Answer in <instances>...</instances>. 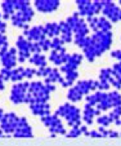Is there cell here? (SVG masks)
I'll return each instance as SVG.
<instances>
[{"label":"cell","instance_id":"50","mask_svg":"<svg viewBox=\"0 0 121 146\" xmlns=\"http://www.w3.org/2000/svg\"><path fill=\"white\" fill-rule=\"evenodd\" d=\"M0 65H1V64H0Z\"/></svg>","mask_w":121,"mask_h":146},{"label":"cell","instance_id":"20","mask_svg":"<svg viewBox=\"0 0 121 146\" xmlns=\"http://www.w3.org/2000/svg\"><path fill=\"white\" fill-rule=\"evenodd\" d=\"M28 109L31 110V113L36 116H47L50 114V105L49 102H34L28 105Z\"/></svg>","mask_w":121,"mask_h":146},{"label":"cell","instance_id":"34","mask_svg":"<svg viewBox=\"0 0 121 146\" xmlns=\"http://www.w3.org/2000/svg\"><path fill=\"white\" fill-rule=\"evenodd\" d=\"M97 123L99 124V127H108V125H111L112 124V121H111L110 116L108 115H99L98 118H97Z\"/></svg>","mask_w":121,"mask_h":146},{"label":"cell","instance_id":"12","mask_svg":"<svg viewBox=\"0 0 121 146\" xmlns=\"http://www.w3.org/2000/svg\"><path fill=\"white\" fill-rule=\"evenodd\" d=\"M23 36L31 43H39V41L47 39V34H45V27L43 25H36L31 26V27L23 30Z\"/></svg>","mask_w":121,"mask_h":146},{"label":"cell","instance_id":"10","mask_svg":"<svg viewBox=\"0 0 121 146\" xmlns=\"http://www.w3.org/2000/svg\"><path fill=\"white\" fill-rule=\"evenodd\" d=\"M16 48L18 52V64H23L30 60L32 56L31 53V43L23 35H19L16 41Z\"/></svg>","mask_w":121,"mask_h":146},{"label":"cell","instance_id":"17","mask_svg":"<svg viewBox=\"0 0 121 146\" xmlns=\"http://www.w3.org/2000/svg\"><path fill=\"white\" fill-rule=\"evenodd\" d=\"M68 53H67L66 48H62L59 50H50V54L48 57V61L50 64L55 65V66H63L68 60Z\"/></svg>","mask_w":121,"mask_h":146},{"label":"cell","instance_id":"46","mask_svg":"<svg viewBox=\"0 0 121 146\" xmlns=\"http://www.w3.org/2000/svg\"><path fill=\"white\" fill-rule=\"evenodd\" d=\"M0 137H7V136L4 135V132H3V131H1V129H0Z\"/></svg>","mask_w":121,"mask_h":146},{"label":"cell","instance_id":"32","mask_svg":"<svg viewBox=\"0 0 121 146\" xmlns=\"http://www.w3.org/2000/svg\"><path fill=\"white\" fill-rule=\"evenodd\" d=\"M9 49V43H8V38L5 34H0V56L3 54L4 52Z\"/></svg>","mask_w":121,"mask_h":146},{"label":"cell","instance_id":"30","mask_svg":"<svg viewBox=\"0 0 121 146\" xmlns=\"http://www.w3.org/2000/svg\"><path fill=\"white\" fill-rule=\"evenodd\" d=\"M108 98H110V101H111L112 109L120 108V106H121V94L118 93V91L108 92Z\"/></svg>","mask_w":121,"mask_h":146},{"label":"cell","instance_id":"19","mask_svg":"<svg viewBox=\"0 0 121 146\" xmlns=\"http://www.w3.org/2000/svg\"><path fill=\"white\" fill-rule=\"evenodd\" d=\"M99 115H102V113H101L98 109L94 108V106H91V105H89V104H86V105L84 106L81 119L84 120L85 125H91V124L94 123V118H95V116L98 118Z\"/></svg>","mask_w":121,"mask_h":146},{"label":"cell","instance_id":"7","mask_svg":"<svg viewBox=\"0 0 121 146\" xmlns=\"http://www.w3.org/2000/svg\"><path fill=\"white\" fill-rule=\"evenodd\" d=\"M28 86L30 82H19V83H14L12 86L11 89V94H9V100L13 104L19 105V104H26V97H27V92H28Z\"/></svg>","mask_w":121,"mask_h":146},{"label":"cell","instance_id":"16","mask_svg":"<svg viewBox=\"0 0 121 146\" xmlns=\"http://www.w3.org/2000/svg\"><path fill=\"white\" fill-rule=\"evenodd\" d=\"M13 137L17 138H27V137H34V133H32V128H31L30 123L27 121V119L25 116H21L19 118V123L17 125L16 131H14Z\"/></svg>","mask_w":121,"mask_h":146},{"label":"cell","instance_id":"47","mask_svg":"<svg viewBox=\"0 0 121 146\" xmlns=\"http://www.w3.org/2000/svg\"><path fill=\"white\" fill-rule=\"evenodd\" d=\"M1 18H3V14H1V13H0V19H1Z\"/></svg>","mask_w":121,"mask_h":146},{"label":"cell","instance_id":"13","mask_svg":"<svg viewBox=\"0 0 121 146\" xmlns=\"http://www.w3.org/2000/svg\"><path fill=\"white\" fill-rule=\"evenodd\" d=\"M120 11L121 8L116 3L110 1V0H105V7L102 9V14L111 23H115L120 21Z\"/></svg>","mask_w":121,"mask_h":146},{"label":"cell","instance_id":"36","mask_svg":"<svg viewBox=\"0 0 121 146\" xmlns=\"http://www.w3.org/2000/svg\"><path fill=\"white\" fill-rule=\"evenodd\" d=\"M50 70H52V67L50 66H45V67H39L37 70H36V76L39 78H43V79H45V78L49 75Z\"/></svg>","mask_w":121,"mask_h":146},{"label":"cell","instance_id":"11","mask_svg":"<svg viewBox=\"0 0 121 146\" xmlns=\"http://www.w3.org/2000/svg\"><path fill=\"white\" fill-rule=\"evenodd\" d=\"M0 64L5 69L13 70L18 65V52H17L16 47H9L7 52H4L0 56Z\"/></svg>","mask_w":121,"mask_h":146},{"label":"cell","instance_id":"40","mask_svg":"<svg viewBox=\"0 0 121 146\" xmlns=\"http://www.w3.org/2000/svg\"><path fill=\"white\" fill-rule=\"evenodd\" d=\"M111 57L115 58V60H117V62L118 61H121V49L112 50V52H111Z\"/></svg>","mask_w":121,"mask_h":146},{"label":"cell","instance_id":"38","mask_svg":"<svg viewBox=\"0 0 121 146\" xmlns=\"http://www.w3.org/2000/svg\"><path fill=\"white\" fill-rule=\"evenodd\" d=\"M39 44H40V48H41L43 52H49L50 50V39H44V40L39 41Z\"/></svg>","mask_w":121,"mask_h":146},{"label":"cell","instance_id":"39","mask_svg":"<svg viewBox=\"0 0 121 146\" xmlns=\"http://www.w3.org/2000/svg\"><path fill=\"white\" fill-rule=\"evenodd\" d=\"M36 70L35 67H25V79H31L36 75Z\"/></svg>","mask_w":121,"mask_h":146},{"label":"cell","instance_id":"23","mask_svg":"<svg viewBox=\"0 0 121 146\" xmlns=\"http://www.w3.org/2000/svg\"><path fill=\"white\" fill-rule=\"evenodd\" d=\"M16 5L14 0H5L1 3V14H3V21H8L11 17L16 13Z\"/></svg>","mask_w":121,"mask_h":146},{"label":"cell","instance_id":"21","mask_svg":"<svg viewBox=\"0 0 121 146\" xmlns=\"http://www.w3.org/2000/svg\"><path fill=\"white\" fill-rule=\"evenodd\" d=\"M44 83L45 84H55V83H58V84H60V86L63 87L64 86V78H63V75L60 74L59 69L52 67L49 75L44 79Z\"/></svg>","mask_w":121,"mask_h":146},{"label":"cell","instance_id":"43","mask_svg":"<svg viewBox=\"0 0 121 146\" xmlns=\"http://www.w3.org/2000/svg\"><path fill=\"white\" fill-rule=\"evenodd\" d=\"M108 136H110V137H118L120 133H117L116 131H108Z\"/></svg>","mask_w":121,"mask_h":146},{"label":"cell","instance_id":"4","mask_svg":"<svg viewBox=\"0 0 121 146\" xmlns=\"http://www.w3.org/2000/svg\"><path fill=\"white\" fill-rule=\"evenodd\" d=\"M77 5V13L80 17H94L102 13V9L105 7V0L103 1H90V0H76Z\"/></svg>","mask_w":121,"mask_h":146},{"label":"cell","instance_id":"15","mask_svg":"<svg viewBox=\"0 0 121 146\" xmlns=\"http://www.w3.org/2000/svg\"><path fill=\"white\" fill-rule=\"evenodd\" d=\"M83 60H84L83 54H79V53H72V54H70L67 62L63 66H60V69H59L60 74L63 75L70 71H77V69H79V66L81 65Z\"/></svg>","mask_w":121,"mask_h":146},{"label":"cell","instance_id":"9","mask_svg":"<svg viewBox=\"0 0 121 146\" xmlns=\"http://www.w3.org/2000/svg\"><path fill=\"white\" fill-rule=\"evenodd\" d=\"M19 118L16 113L11 111V113H5L3 116V120L0 121V129L4 132V135L7 137H9L11 135H13L14 131H16L17 125L19 123Z\"/></svg>","mask_w":121,"mask_h":146},{"label":"cell","instance_id":"42","mask_svg":"<svg viewBox=\"0 0 121 146\" xmlns=\"http://www.w3.org/2000/svg\"><path fill=\"white\" fill-rule=\"evenodd\" d=\"M86 136H91V137H102L101 132L99 131H91V132H86L85 133Z\"/></svg>","mask_w":121,"mask_h":146},{"label":"cell","instance_id":"29","mask_svg":"<svg viewBox=\"0 0 121 146\" xmlns=\"http://www.w3.org/2000/svg\"><path fill=\"white\" fill-rule=\"evenodd\" d=\"M88 132V125H85V124H81V125H79V127H74L70 129V132L66 133L67 137H77V136H80L81 133H85Z\"/></svg>","mask_w":121,"mask_h":146},{"label":"cell","instance_id":"28","mask_svg":"<svg viewBox=\"0 0 121 146\" xmlns=\"http://www.w3.org/2000/svg\"><path fill=\"white\" fill-rule=\"evenodd\" d=\"M77 76H79V71H70V72L63 74V78H64V86L63 87L64 88L74 86V83L76 82Z\"/></svg>","mask_w":121,"mask_h":146},{"label":"cell","instance_id":"45","mask_svg":"<svg viewBox=\"0 0 121 146\" xmlns=\"http://www.w3.org/2000/svg\"><path fill=\"white\" fill-rule=\"evenodd\" d=\"M4 114H5V113H4V110H3V109H1V108H0V121L3 120V116H4Z\"/></svg>","mask_w":121,"mask_h":146},{"label":"cell","instance_id":"2","mask_svg":"<svg viewBox=\"0 0 121 146\" xmlns=\"http://www.w3.org/2000/svg\"><path fill=\"white\" fill-rule=\"evenodd\" d=\"M54 114L59 118H63L71 128L81 125V111L77 106H75L71 102L59 105Z\"/></svg>","mask_w":121,"mask_h":146},{"label":"cell","instance_id":"49","mask_svg":"<svg viewBox=\"0 0 121 146\" xmlns=\"http://www.w3.org/2000/svg\"><path fill=\"white\" fill-rule=\"evenodd\" d=\"M118 3H120V4H121V0H120V1H118Z\"/></svg>","mask_w":121,"mask_h":146},{"label":"cell","instance_id":"3","mask_svg":"<svg viewBox=\"0 0 121 146\" xmlns=\"http://www.w3.org/2000/svg\"><path fill=\"white\" fill-rule=\"evenodd\" d=\"M49 100L50 92L48 91L44 82H41V80L30 82L27 97H26V104L27 105L34 104V102H49Z\"/></svg>","mask_w":121,"mask_h":146},{"label":"cell","instance_id":"26","mask_svg":"<svg viewBox=\"0 0 121 146\" xmlns=\"http://www.w3.org/2000/svg\"><path fill=\"white\" fill-rule=\"evenodd\" d=\"M83 93L79 91V89L76 88V86L71 87V88L68 89V92H67V98H68V101L71 102V104H75V102H79L83 100Z\"/></svg>","mask_w":121,"mask_h":146},{"label":"cell","instance_id":"37","mask_svg":"<svg viewBox=\"0 0 121 146\" xmlns=\"http://www.w3.org/2000/svg\"><path fill=\"white\" fill-rule=\"evenodd\" d=\"M11 75H12V70L5 69V67H1V69H0V79L3 80L4 83L11 80Z\"/></svg>","mask_w":121,"mask_h":146},{"label":"cell","instance_id":"25","mask_svg":"<svg viewBox=\"0 0 121 146\" xmlns=\"http://www.w3.org/2000/svg\"><path fill=\"white\" fill-rule=\"evenodd\" d=\"M28 62L36 67H45L48 66V57L45 54H43V53H35V54H32L30 57Z\"/></svg>","mask_w":121,"mask_h":146},{"label":"cell","instance_id":"41","mask_svg":"<svg viewBox=\"0 0 121 146\" xmlns=\"http://www.w3.org/2000/svg\"><path fill=\"white\" fill-rule=\"evenodd\" d=\"M7 31V22L3 21V19H0V34H5Z\"/></svg>","mask_w":121,"mask_h":146},{"label":"cell","instance_id":"44","mask_svg":"<svg viewBox=\"0 0 121 146\" xmlns=\"http://www.w3.org/2000/svg\"><path fill=\"white\" fill-rule=\"evenodd\" d=\"M4 89H5V83L0 79V91H4Z\"/></svg>","mask_w":121,"mask_h":146},{"label":"cell","instance_id":"1","mask_svg":"<svg viewBox=\"0 0 121 146\" xmlns=\"http://www.w3.org/2000/svg\"><path fill=\"white\" fill-rule=\"evenodd\" d=\"M112 31L108 33H94L89 39V43L83 49V56L89 61L93 62L97 57L102 56L106 50L110 49L112 44Z\"/></svg>","mask_w":121,"mask_h":146},{"label":"cell","instance_id":"18","mask_svg":"<svg viewBox=\"0 0 121 146\" xmlns=\"http://www.w3.org/2000/svg\"><path fill=\"white\" fill-rule=\"evenodd\" d=\"M75 86H76V88L83 93V96H88V94L98 91V82H97V80H91V79L79 80Z\"/></svg>","mask_w":121,"mask_h":146},{"label":"cell","instance_id":"6","mask_svg":"<svg viewBox=\"0 0 121 146\" xmlns=\"http://www.w3.org/2000/svg\"><path fill=\"white\" fill-rule=\"evenodd\" d=\"M35 16V12H34L32 7H28V8L23 9V11H18L11 17V22L14 27H18V29H26L30 27L28 22H31V19L34 18Z\"/></svg>","mask_w":121,"mask_h":146},{"label":"cell","instance_id":"8","mask_svg":"<svg viewBox=\"0 0 121 146\" xmlns=\"http://www.w3.org/2000/svg\"><path fill=\"white\" fill-rule=\"evenodd\" d=\"M40 119H41V123L50 131L52 137H54L55 135H66L67 133L63 123L60 120V118L57 116L55 114H49V115L43 116V118H40Z\"/></svg>","mask_w":121,"mask_h":146},{"label":"cell","instance_id":"22","mask_svg":"<svg viewBox=\"0 0 121 146\" xmlns=\"http://www.w3.org/2000/svg\"><path fill=\"white\" fill-rule=\"evenodd\" d=\"M58 23H59V29H60L59 38L62 39V41H63L64 44L74 41V33H72L71 27L67 25L66 21H60V22H58Z\"/></svg>","mask_w":121,"mask_h":146},{"label":"cell","instance_id":"14","mask_svg":"<svg viewBox=\"0 0 121 146\" xmlns=\"http://www.w3.org/2000/svg\"><path fill=\"white\" fill-rule=\"evenodd\" d=\"M59 7V0H35L34 1V8L40 13H53Z\"/></svg>","mask_w":121,"mask_h":146},{"label":"cell","instance_id":"33","mask_svg":"<svg viewBox=\"0 0 121 146\" xmlns=\"http://www.w3.org/2000/svg\"><path fill=\"white\" fill-rule=\"evenodd\" d=\"M108 116H110V119H111L112 123H116L117 120H120L121 119V106L120 108L112 109V110L110 111V114H108Z\"/></svg>","mask_w":121,"mask_h":146},{"label":"cell","instance_id":"48","mask_svg":"<svg viewBox=\"0 0 121 146\" xmlns=\"http://www.w3.org/2000/svg\"><path fill=\"white\" fill-rule=\"evenodd\" d=\"M120 21H121V11H120Z\"/></svg>","mask_w":121,"mask_h":146},{"label":"cell","instance_id":"5","mask_svg":"<svg viewBox=\"0 0 121 146\" xmlns=\"http://www.w3.org/2000/svg\"><path fill=\"white\" fill-rule=\"evenodd\" d=\"M66 22L71 27L74 36H89L88 34L90 30H89V26L86 23V19L80 17L77 12H75L70 17H67Z\"/></svg>","mask_w":121,"mask_h":146},{"label":"cell","instance_id":"35","mask_svg":"<svg viewBox=\"0 0 121 146\" xmlns=\"http://www.w3.org/2000/svg\"><path fill=\"white\" fill-rule=\"evenodd\" d=\"M14 5H16V11H23V9L28 8L30 5V1L28 0H14Z\"/></svg>","mask_w":121,"mask_h":146},{"label":"cell","instance_id":"24","mask_svg":"<svg viewBox=\"0 0 121 146\" xmlns=\"http://www.w3.org/2000/svg\"><path fill=\"white\" fill-rule=\"evenodd\" d=\"M45 27V34H47L48 39H54L58 38L60 35V29H59V23L58 22H47L44 25Z\"/></svg>","mask_w":121,"mask_h":146},{"label":"cell","instance_id":"31","mask_svg":"<svg viewBox=\"0 0 121 146\" xmlns=\"http://www.w3.org/2000/svg\"><path fill=\"white\" fill-rule=\"evenodd\" d=\"M64 43L62 41V39L58 36V38H54L50 40V50H59L62 48H64Z\"/></svg>","mask_w":121,"mask_h":146},{"label":"cell","instance_id":"27","mask_svg":"<svg viewBox=\"0 0 121 146\" xmlns=\"http://www.w3.org/2000/svg\"><path fill=\"white\" fill-rule=\"evenodd\" d=\"M25 79V67L23 66H17L16 69L12 70V75H11V82L13 83H19Z\"/></svg>","mask_w":121,"mask_h":146}]
</instances>
